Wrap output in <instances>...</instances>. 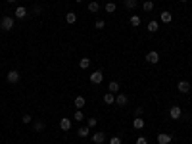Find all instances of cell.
<instances>
[{
	"mask_svg": "<svg viewBox=\"0 0 192 144\" xmlns=\"http://www.w3.org/2000/svg\"><path fill=\"white\" fill-rule=\"evenodd\" d=\"M0 27H2L4 31H12V29H14V17L4 16V17H2V21H0Z\"/></svg>",
	"mask_w": 192,
	"mask_h": 144,
	"instance_id": "6da1fadb",
	"label": "cell"
},
{
	"mask_svg": "<svg viewBox=\"0 0 192 144\" xmlns=\"http://www.w3.org/2000/svg\"><path fill=\"white\" fill-rule=\"evenodd\" d=\"M19 71L17 69H10L8 71V75H6V79H8V83H12V85H16V83H19Z\"/></svg>",
	"mask_w": 192,
	"mask_h": 144,
	"instance_id": "7a4b0ae2",
	"label": "cell"
},
{
	"mask_svg": "<svg viewBox=\"0 0 192 144\" xmlns=\"http://www.w3.org/2000/svg\"><path fill=\"white\" fill-rule=\"evenodd\" d=\"M104 81V73L102 71H94V73H90V83L92 85H100Z\"/></svg>",
	"mask_w": 192,
	"mask_h": 144,
	"instance_id": "3957f363",
	"label": "cell"
},
{
	"mask_svg": "<svg viewBox=\"0 0 192 144\" xmlns=\"http://www.w3.org/2000/svg\"><path fill=\"white\" fill-rule=\"evenodd\" d=\"M146 62L148 63H157L160 62V54H157L156 50H150L148 54H146Z\"/></svg>",
	"mask_w": 192,
	"mask_h": 144,
	"instance_id": "277c9868",
	"label": "cell"
},
{
	"mask_svg": "<svg viewBox=\"0 0 192 144\" xmlns=\"http://www.w3.org/2000/svg\"><path fill=\"white\" fill-rule=\"evenodd\" d=\"M180 115H183V109H180L179 106H173L171 109H169V117L171 119H180Z\"/></svg>",
	"mask_w": 192,
	"mask_h": 144,
	"instance_id": "5b68a950",
	"label": "cell"
},
{
	"mask_svg": "<svg viewBox=\"0 0 192 144\" xmlns=\"http://www.w3.org/2000/svg\"><path fill=\"white\" fill-rule=\"evenodd\" d=\"M171 140H173V137L167 135V132H160V135H157V144H169Z\"/></svg>",
	"mask_w": 192,
	"mask_h": 144,
	"instance_id": "8992f818",
	"label": "cell"
},
{
	"mask_svg": "<svg viewBox=\"0 0 192 144\" xmlns=\"http://www.w3.org/2000/svg\"><path fill=\"white\" fill-rule=\"evenodd\" d=\"M25 16H27V8H25V6H17V8H16V12H14V17L23 19Z\"/></svg>",
	"mask_w": 192,
	"mask_h": 144,
	"instance_id": "52a82bcc",
	"label": "cell"
},
{
	"mask_svg": "<svg viewBox=\"0 0 192 144\" xmlns=\"http://www.w3.org/2000/svg\"><path fill=\"white\" fill-rule=\"evenodd\" d=\"M106 140V132H92V142L94 144H104Z\"/></svg>",
	"mask_w": 192,
	"mask_h": 144,
	"instance_id": "ba28073f",
	"label": "cell"
},
{
	"mask_svg": "<svg viewBox=\"0 0 192 144\" xmlns=\"http://www.w3.org/2000/svg\"><path fill=\"white\" fill-rule=\"evenodd\" d=\"M177 88H179V92H180V94H186V92L190 91V88H192V86H190V85H188L186 81H179V85H177Z\"/></svg>",
	"mask_w": 192,
	"mask_h": 144,
	"instance_id": "9c48e42d",
	"label": "cell"
},
{
	"mask_svg": "<svg viewBox=\"0 0 192 144\" xmlns=\"http://www.w3.org/2000/svg\"><path fill=\"white\" fill-rule=\"evenodd\" d=\"M144 125H146V121L142 119V117H134L133 119V127L137 129V131H140V129H144Z\"/></svg>",
	"mask_w": 192,
	"mask_h": 144,
	"instance_id": "30bf717a",
	"label": "cell"
},
{
	"mask_svg": "<svg viewBox=\"0 0 192 144\" xmlns=\"http://www.w3.org/2000/svg\"><path fill=\"white\" fill-rule=\"evenodd\" d=\"M60 129L62 131H69L71 129V119H67V117H63V119H60Z\"/></svg>",
	"mask_w": 192,
	"mask_h": 144,
	"instance_id": "8fae6325",
	"label": "cell"
},
{
	"mask_svg": "<svg viewBox=\"0 0 192 144\" xmlns=\"http://www.w3.org/2000/svg\"><path fill=\"white\" fill-rule=\"evenodd\" d=\"M73 104H75V108H77V109H83V106L87 104V100H85V96H77L75 100H73Z\"/></svg>",
	"mask_w": 192,
	"mask_h": 144,
	"instance_id": "7c38bea8",
	"label": "cell"
},
{
	"mask_svg": "<svg viewBox=\"0 0 192 144\" xmlns=\"http://www.w3.org/2000/svg\"><path fill=\"white\" fill-rule=\"evenodd\" d=\"M75 21H77V14H75V12H67V14H65V23L73 25Z\"/></svg>",
	"mask_w": 192,
	"mask_h": 144,
	"instance_id": "4fadbf2b",
	"label": "cell"
},
{
	"mask_svg": "<svg viewBox=\"0 0 192 144\" xmlns=\"http://www.w3.org/2000/svg\"><path fill=\"white\" fill-rule=\"evenodd\" d=\"M160 19L163 21V23H171V21H173V14H171V12H162Z\"/></svg>",
	"mask_w": 192,
	"mask_h": 144,
	"instance_id": "5bb4252c",
	"label": "cell"
},
{
	"mask_svg": "<svg viewBox=\"0 0 192 144\" xmlns=\"http://www.w3.org/2000/svg\"><path fill=\"white\" fill-rule=\"evenodd\" d=\"M148 33H157V29H160V25H157V21L156 19H152V21H148Z\"/></svg>",
	"mask_w": 192,
	"mask_h": 144,
	"instance_id": "9a60e30c",
	"label": "cell"
},
{
	"mask_svg": "<svg viewBox=\"0 0 192 144\" xmlns=\"http://www.w3.org/2000/svg\"><path fill=\"white\" fill-rule=\"evenodd\" d=\"M123 6H125L127 10H134L138 6V2H137V0H123Z\"/></svg>",
	"mask_w": 192,
	"mask_h": 144,
	"instance_id": "2e32d148",
	"label": "cell"
},
{
	"mask_svg": "<svg viewBox=\"0 0 192 144\" xmlns=\"http://www.w3.org/2000/svg\"><path fill=\"white\" fill-rule=\"evenodd\" d=\"M115 104L117 106H125L127 104V94H117L115 96Z\"/></svg>",
	"mask_w": 192,
	"mask_h": 144,
	"instance_id": "e0dca14e",
	"label": "cell"
},
{
	"mask_svg": "<svg viewBox=\"0 0 192 144\" xmlns=\"http://www.w3.org/2000/svg\"><path fill=\"white\" fill-rule=\"evenodd\" d=\"M79 67H81V69H88L90 67V58H81V60H79Z\"/></svg>",
	"mask_w": 192,
	"mask_h": 144,
	"instance_id": "ac0fdd59",
	"label": "cell"
},
{
	"mask_svg": "<svg viewBox=\"0 0 192 144\" xmlns=\"http://www.w3.org/2000/svg\"><path fill=\"white\" fill-rule=\"evenodd\" d=\"M108 91L115 94V92L119 91V83H117V81H110V85H108Z\"/></svg>",
	"mask_w": 192,
	"mask_h": 144,
	"instance_id": "d6986e66",
	"label": "cell"
},
{
	"mask_svg": "<svg viewBox=\"0 0 192 144\" xmlns=\"http://www.w3.org/2000/svg\"><path fill=\"white\" fill-rule=\"evenodd\" d=\"M104 102H106V104H115V94H114V92L104 94Z\"/></svg>",
	"mask_w": 192,
	"mask_h": 144,
	"instance_id": "ffe728a7",
	"label": "cell"
},
{
	"mask_svg": "<svg viewBox=\"0 0 192 144\" xmlns=\"http://www.w3.org/2000/svg\"><path fill=\"white\" fill-rule=\"evenodd\" d=\"M88 12H98V10H100V4H98V0H92V2H90L88 6Z\"/></svg>",
	"mask_w": 192,
	"mask_h": 144,
	"instance_id": "44dd1931",
	"label": "cell"
},
{
	"mask_svg": "<svg viewBox=\"0 0 192 144\" xmlns=\"http://www.w3.org/2000/svg\"><path fill=\"white\" fill-rule=\"evenodd\" d=\"M142 10H144V12H152V10H154V2H152V0H146V2L142 4Z\"/></svg>",
	"mask_w": 192,
	"mask_h": 144,
	"instance_id": "7402d4cb",
	"label": "cell"
},
{
	"mask_svg": "<svg viewBox=\"0 0 192 144\" xmlns=\"http://www.w3.org/2000/svg\"><path fill=\"white\" fill-rule=\"evenodd\" d=\"M129 23H131V27H138V25H140V17H138V16H131Z\"/></svg>",
	"mask_w": 192,
	"mask_h": 144,
	"instance_id": "603a6c76",
	"label": "cell"
},
{
	"mask_svg": "<svg viewBox=\"0 0 192 144\" xmlns=\"http://www.w3.org/2000/svg\"><path fill=\"white\" fill-rule=\"evenodd\" d=\"M104 10H106V12H108V14H114V12H115V10H117V6H115L114 2H108V4L104 6Z\"/></svg>",
	"mask_w": 192,
	"mask_h": 144,
	"instance_id": "cb8c5ba5",
	"label": "cell"
},
{
	"mask_svg": "<svg viewBox=\"0 0 192 144\" xmlns=\"http://www.w3.org/2000/svg\"><path fill=\"white\" fill-rule=\"evenodd\" d=\"M88 131H90V129L85 125V127H81V129H79V132H77V135L81 137V138H87V137H88Z\"/></svg>",
	"mask_w": 192,
	"mask_h": 144,
	"instance_id": "d4e9b609",
	"label": "cell"
},
{
	"mask_svg": "<svg viewBox=\"0 0 192 144\" xmlns=\"http://www.w3.org/2000/svg\"><path fill=\"white\" fill-rule=\"evenodd\" d=\"M33 127H35V132H42L44 131V121H35Z\"/></svg>",
	"mask_w": 192,
	"mask_h": 144,
	"instance_id": "484cf974",
	"label": "cell"
},
{
	"mask_svg": "<svg viewBox=\"0 0 192 144\" xmlns=\"http://www.w3.org/2000/svg\"><path fill=\"white\" fill-rule=\"evenodd\" d=\"M73 119H75V121H79V123H81V121L85 119V115H83V112H81V109H77V112H75V115H73Z\"/></svg>",
	"mask_w": 192,
	"mask_h": 144,
	"instance_id": "4316f807",
	"label": "cell"
},
{
	"mask_svg": "<svg viewBox=\"0 0 192 144\" xmlns=\"http://www.w3.org/2000/svg\"><path fill=\"white\" fill-rule=\"evenodd\" d=\"M96 123H98V119H96V117H90V119L87 121V127L92 129V127H96Z\"/></svg>",
	"mask_w": 192,
	"mask_h": 144,
	"instance_id": "83f0119b",
	"label": "cell"
},
{
	"mask_svg": "<svg viewBox=\"0 0 192 144\" xmlns=\"http://www.w3.org/2000/svg\"><path fill=\"white\" fill-rule=\"evenodd\" d=\"M33 12H35V16H40V14H42V6H40V4H35V6H33Z\"/></svg>",
	"mask_w": 192,
	"mask_h": 144,
	"instance_id": "f1b7e54d",
	"label": "cell"
},
{
	"mask_svg": "<svg viewBox=\"0 0 192 144\" xmlns=\"http://www.w3.org/2000/svg\"><path fill=\"white\" fill-rule=\"evenodd\" d=\"M21 121H23V123H25V125H29V123H33V117H31L29 114H25L23 117H21Z\"/></svg>",
	"mask_w": 192,
	"mask_h": 144,
	"instance_id": "f546056e",
	"label": "cell"
},
{
	"mask_svg": "<svg viewBox=\"0 0 192 144\" xmlns=\"http://www.w3.org/2000/svg\"><path fill=\"white\" fill-rule=\"evenodd\" d=\"M94 27H96V29H104V27H106V21H104V19H98L96 23H94Z\"/></svg>",
	"mask_w": 192,
	"mask_h": 144,
	"instance_id": "4dcf8cb0",
	"label": "cell"
},
{
	"mask_svg": "<svg viewBox=\"0 0 192 144\" xmlns=\"http://www.w3.org/2000/svg\"><path fill=\"white\" fill-rule=\"evenodd\" d=\"M110 144H121V138H119V137H111V138H110Z\"/></svg>",
	"mask_w": 192,
	"mask_h": 144,
	"instance_id": "1f68e13d",
	"label": "cell"
},
{
	"mask_svg": "<svg viewBox=\"0 0 192 144\" xmlns=\"http://www.w3.org/2000/svg\"><path fill=\"white\" fill-rule=\"evenodd\" d=\"M137 144H148V140H146L144 137H138V138H137Z\"/></svg>",
	"mask_w": 192,
	"mask_h": 144,
	"instance_id": "d6a6232c",
	"label": "cell"
},
{
	"mask_svg": "<svg viewBox=\"0 0 192 144\" xmlns=\"http://www.w3.org/2000/svg\"><path fill=\"white\" fill-rule=\"evenodd\" d=\"M142 112H144L142 108H137V109H134V115H137V117H140V115H142Z\"/></svg>",
	"mask_w": 192,
	"mask_h": 144,
	"instance_id": "836d02e7",
	"label": "cell"
},
{
	"mask_svg": "<svg viewBox=\"0 0 192 144\" xmlns=\"http://www.w3.org/2000/svg\"><path fill=\"white\" fill-rule=\"evenodd\" d=\"M8 2H10V4H16V2H17V0H8Z\"/></svg>",
	"mask_w": 192,
	"mask_h": 144,
	"instance_id": "e575fe53",
	"label": "cell"
},
{
	"mask_svg": "<svg viewBox=\"0 0 192 144\" xmlns=\"http://www.w3.org/2000/svg\"><path fill=\"white\" fill-rule=\"evenodd\" d=\"M75 2H77V4H81V2H83V0H75Z\"/></svg>",
	"mask_w": 192,
	"mask_h": 144,
	"instance_id": "d590c367",
	"label": "cell"
},
{
	"mask_svg": "<svg viewBox=\"0 0 192 144\" xmlns=\"http://www.w3.org/2000/svg\"><path fill=\"white\" fill-rule=\"evenodd\" d=\"M179 2H183V4H185V2H186V0H179Z\"/></svg>",
	"mask_w": 192,
	"mask_h": 144,
	"instance_id": "8d00e7d4",
	"label": "cell"
},
{
	"mask_svg": "<svg viewBox=\"0 0 192 144\" xmlns=\"http://www.w3.org/2000/svg\"><path fill=\"white\" fill-rule=\"evenodd\" d=\"M190 91H192V88H190Z\"/></svg>",
	"mask_w": 192,
	"mask_h": 144,
	"instance_id": "74e56055",
	"label": "cell"
}]
</instances>
